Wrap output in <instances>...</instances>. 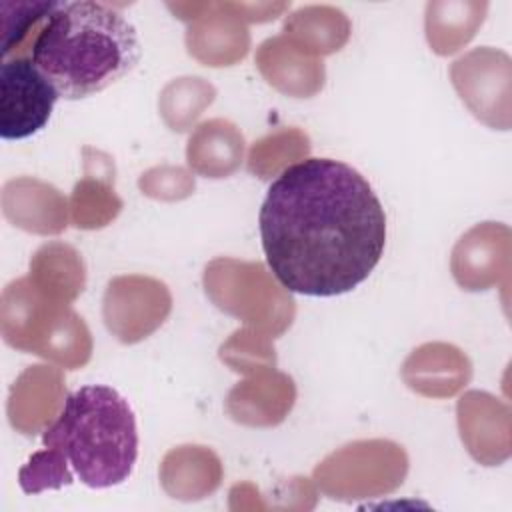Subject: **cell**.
I'll return each mask as SVG.
<instances>
[{
  "label": "cell",
  "mask_w": 512,
  "mask_h": 512,
  "mask_svg": "<svg viewBox=\"0 0 512 512\" xmlns=\"http://www.w3.org/2000/svg\"><path fill=\"white\" fill-rule=\"evenodd\" d=\"M258 224L274 278L304 296L354 290L386 244V214L372 186L332 158L286 166L266 192Z\"/></svg>",
  "instance_id": "cell-1"
},
{
  "label": "cell",
  "mask_w": 512,
  "mask_h": 512,
  "mask_svg": "<svg viewBox=\"0 0 512 512\" xmlns=\"http://www.w3.org/2000/svg\"><path fill=\"white\" fill-rule=\"evenodd\" d=\"M28 56L68 100L96 94L140 60L134 26L110 4L56 2L40 26Z\"/></svg>",
  "instance_id": "cell-2"
},
{
  "label": "cell",
  "mask_w": 512,
  "mask_h": 512,
  "mask_svg": "<svg viewBox=\"0 0 512 512\" xmlns=\"http://www.w3.org/2000/svg\"><path fill=\"white\" fill-rule=\"evenodd\" d=\"M42 442L90 488L128 480L138 456V430L128 402L110 386L90 384L68 394Z\"/></svg>",
  "instance_id": "cell-3"
},
{
  "label": "cell",
  "mask_w": 512,
  "mask_h": 512,
  "mask_svg": "<svg viewBox=\"0 0 512 512\" xmlns=\"http://www.w3.org/2000/svg\"><path fill=\"white\" fill-rule=\"evenodd\" d=\"M56 88L30 56H12L0 66V136L22 140L40 132L58 100Z\"/></svg>",
  "instance_id": "cell-4"
},
{
  "label": "cell",
  "mask_w": 512,
  "mask_h": 512,
  "mask_svg": "<svg viewBox=\"0 0 512 512\" xmlns=\"http://www.w3.org/2000/svg\"><path fill=\"white\" fill-rule=\"evenodd\" d=\"M240 156L242 136H238L234 126L228 122H206L198 128L194 138H190L188 160L204 174H226L234 170Z\"/></svg>",
  "instance_id": "cell-5"
},
{
  "label": "cell",
  "mask_w": 512,
  "mask_h": 512,
  "mask_svg": "<svg viewBox=\"0 0 512 512\" xmlns=\"http://www.w3.org/2000/svg\"><path fill=\"white\" fill-rule=\"evenodd\" d=\"M54 0H2V60L28 56L30 46L54 10Z\"/></svg>",
  "instance_id": "cell-6"
},
{
  "label": "cell",
  "mask_w": 512,
  "mask_h": 512,
  "mask_svg": "<svg viewBox=\"0 0 512 512\" xmlns=\"http://www.w3.org/2000/svg\"><path fill=\"white\" fill-rule=\"evenodd\" d=\"M70 482L72 474L66 462L50 448L36 452L20 470V486L24 492H40L42 488H58Z\"/></svg>",
  "instance_id": "cell-7"
}]
</instances>
